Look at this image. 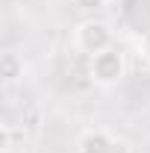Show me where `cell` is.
I'll use <instances>...</instances> for the list:
<instances>
[{"label":"cell","mask_w":150,"mask_h":153,"mask_svg":"<svg viewBox=\"0 0 150 153\" xmlns=\"http://www.w3.org/2000/svg\"><path fill=\"white\" fill-rule=\"evenodd\" d=\"M74 47L85 56H97L103 50L115 47V33L106 21H97V18H88L82 24H76L74 30Z\"/></svg>","instance_id":"obj_1"},{"label":"cell","mask_w":150,"mask_h":153,"mask_svg":"<svg viewBox=\"0 0 150 153\" xmlns=\"http://www.w3.org/2000/svg\"><path fill=\"white\" fill-rule=\"evenodd\" d=\"M88 76H91V82L103 85V88H109V85H118V82L127 76V56H124V50H118V47H109V50H103V53L91 56Z\"/></svg>","instance_id":"obj_2"},{"label":"cell","mask_w":150,"mask_h":153,"mask_svg":"<svg viewBox=\"0 0 150 153\" xmlns=\"http://www.w3.org/2000/svg\"><path fill=\"white\" fill-rule=\"evenodd\" d=\"M112 141H115V135H109L106 130H88V133H82L76 150L79 153H109Z\"/></svg>","instance_id":"obj_3"},{"label":"cell","mask_w":150,"mask_h":153,"mask_svg":"<svg viewBox=\"0 0 150 153\" xmlns=\"http://www.w3.org/2000/svg\"><path fill=\"white\" fill-rule=\"evenodd\" d=\"M0 71H3V79H18L21 74H24V62H21L15 53H3L0 56Z\"/></svg>","instance_id":"obj_4"},{"label":"cell","mask_w":150,"mask_h":153,"mask_svg":"<svg viewBox=\"0 0 150 153\" xmlns=\"http://www.w3.org/2000/svg\"><path fill=\"white\" fill-rule=\"evenodd\" d=\"M74 6L82 9V12H97V9L106 6V0H74Z\"/></svg>","instance_id":"obj_5"},{"label":"cell","mask_w":150,"mask_h":153,"mask_svg":"<svg viewBox=\"0 0 150 153\" xmlns=\"http://www.w3.org/2000/svg\"><path fill=\"white\" fill-rule=\"evenodd\" d=\"M109 153H132V144L127 141V138H115L112 141V150Z\"/></svg>","instance_id":"obj_6"}]
</instances>
